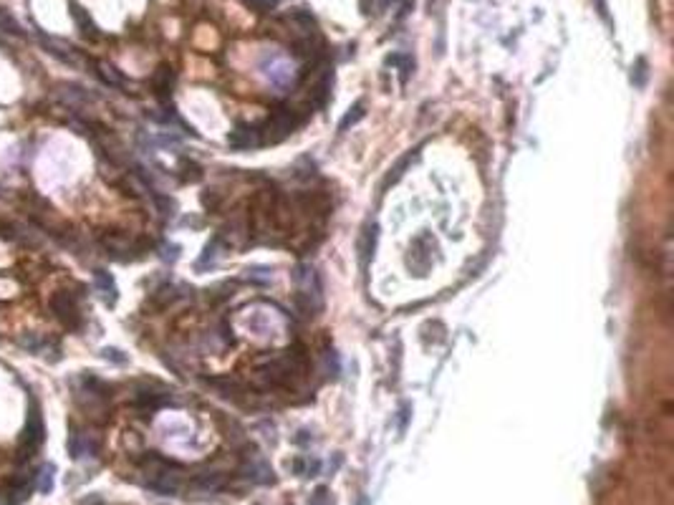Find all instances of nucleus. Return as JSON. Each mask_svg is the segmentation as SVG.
Wrapping results in <instances>:
<instances>
[{"label": "nucleus", "instance_id": "9", "mask_svg": "<svg viewBox=\"0 0 674 505\" xmlns=\"http://www.w3.org/2000/svg\"><path fill=\"white\" fill-rule=\"evenodd\" d=\"M71 16H73V21H76V26H78V31H81L83 36L89 41H99V28H96V23L91 21V16L86 11H83L81 6H76V3H71Z\"/></svg>", "mask_w": 674, "mask_h": 505}, {"label": "nucleus", "instance_id": "17", "mask_svg": "<svg viewBox=\"0 0 674 505\" xmlns=\"http://www.w3.org/2000/svg\"><path fill=\"white\" fill-rule=\"evenodd\" d=\"M217 256H220V238H212L210 243H207V248H204L202 258L197 261V268H207L212 266V263L217 261Z\"/></svg>", "mask_w": 674, "mask_h": 505}, {"label": "nucleus", "instance_id": "15", "mask_svg": "<svg viewBox=\"0 0 674 505\" xmlns=\"http://www.w3.org/2000/svg\"><path fill=\"white\" fill-rule=\"evenodd\" d=\"M0 31H3V33H11V36H26L23 26L13 18L11 11H6V8H0Z\"/></svg>", "mask_w": 674, "mask_h": 505}, {"label": "nucleus", "instance_id": "25", "mask_svg": "<svg viewBox=\"0 0 674 505\" xmlns=\"http://www.w3.org/2000/svg\"><path fill=\"white\" fill-rule=\"evenodd\" d=\"M245 3H250L253 8H260V11H271V8H276L281 0H245Z\"/></svg>", "mask_w": 674, "mask_h": 505}, {"label": "nucleus", "instance_id": "1", "mask_svg": "<svg viewBox=\"0 0 674 505\" xmlns=\"http://www.w3.org/2000/svg\"><path fill=\"white\" fill-rule=\"evenodd\" d=\"M43 439H46L43 410H41L38 402L31 397V402H28L26 425H23V432H21V457L23 460H31V457L43 447Z\"/></svg>", "mask_w": 674, "mask_h": 505}, {"label": "nucleus", "instance_id": "21", "mask_svg": "<svg viewBox=\"0 0 674 505\" xmlns=\"http://www.w3.org/2000/svg\"><path fill=\"white\" fill-rule=\"evenodd\" d=\"M101 359L111 361V364H127V354L119 349H114V346H106V349H101Z\"/></svg>", "mask_w": 674, "mask_h": 505}, {"label": "nucleus", "instance_id": "22", "mask_svg": "<svg viewBox=\"0 0 674 505\" xmlns=\"http://www.w3.org/2000/svg\"><path fill=\"white\" fill-rule=\"evenodd\" d=\"M409 165H412V155H407V157H404V160H399V165L394 167L392 172H389V177H387V184H389V182H397V179L402 177V175H404V170H407Z\"/></svg>", "mask_w": 674, "mask_h": 505}, {"label": "nucleus", "instance_id": "20", "mask_svg": "<svg viewBox=\"0 0 674 505\" xmlns=\"http://www.w3.org/2000/svg\"><path fill=\"white\" fill-rule=\"evenodd\" d=\"M631 71H634V73H631V81H634V86H639V89H641V86L647 83V61H644V58H639V61H636V66L631 68Z\"/></svg>", "mask_w": 674, "mask_h": 505}, {"label": "nucleus", "instance_id": "28", "mask_svg": "<svg viewBox=\"0 0 674 505\" xmlns=\"http://www.w3.org/2000/svg\"><path fill=\"white\" fill-rule=\"evenodd\" d=\"M356 505H369V500H366V498H359V503H356Z\"/></svg>", "mask_w": 674, "mask_h": 505}, {"label": "nucleus", "instance_id": "14", "mask_svg": "<svg viewBox=\"0 0 674 505\" xmlns=\"http://www.w3.org/2000/svg\"><path fill=\"white\" fill-rule=\"evenodd\" d=\"M46 344H48V341H46L43 336H38V333H23L21 339H18V346H21V349H26L28 354H36V356H41V351H43Z\"/></svg>", "mask_w": 674, "mask_h": 505}, {"label": "nucleus", "instance_id": "26", "mask_svg": "<svg viewBox=\"0 0 674 505\" xmlns=\"http://www.w3.org/2000/svg\"><path fill=\"white\" fill-rule=\"evenodd\" d=\"M248 278H253V281H258V283H268L271 281V273L268 271H248Z\"/></svg>", "mask_w": 674, "mask_h": 505}, {"label": "nucleus", "instance_id": "3", "mask_svg": "<svg viewBox=\"0 0 674 505\" xmlns=\"http://www.w3.org/2000/svg\"><path fill=\"white\" fill-rule=\"evenodd\" d=\"M68 452L73 460H83V457H94L99 452V442L91 432L71 427V437H68Z\"/></svg>", "mask_w": 674, "mask_h": 505}, {"label": "nucleus", "instance_id": "18", "mask_svg": "<svg viewBox=\"0 0 674 505\" xmlns=\"http://www.w3.org/2000/svg\"><path fill=\"white\" fill-rule=\"evenodd\" d=\"M374 243H376V228L371 225V228L364 230V235H361V243H359V253L364 261H369V256L374 253Z\"/></svg>", "mask_w": 674, "mask_h": 505}, {"label": "nucleus", "instance_id": "11", "mask_svg": "<svg viewBox=\"0 0 674 505\" xmlns=\"http://www.w3.org/2000/svg\"><path fill=\"white\" fill-rule=\"evenodd\" d=\"M172 83H175V71H172L170 66L157 68L155 78H152V89H155V94L160 96V99H167V96H170Z\"/></svg>", "mask_w": 674, "mask_h": 505}, {"label": "nucleus", "instance_id": "13", "mask_svg": "<svg viewBox=\"0 0 674 505\" xmlns=\"http://www.w3.org/2000/svg\"><path fill=\"white\" fill-rule=\"evenodd\" d=\"M331 83H333V73L326 68V73L321 76V81L313 86V101L316 106H326L328 99H331Z\"/></svg>", "mask_w": 674, "mask_h": 505}, {"label": "nucleus", "instance_id": "2", "mask_svg": "<svg viewBox=\"0 0 674 505\" xmlns=\"http://www.w3.org/2000/svg\"><path fill=\"white\" fill-rule=\"evenodd\" d=\"M51 311L56 313V318L68 328H78L81 323V308H78V301L68 291H58V293L51 298Z\"/></svg>", "mask_w": 674, "mask_h": 505}, {"label": "nucleus", "instance_id": "16", "mask_svg": "<svg viewBox=\"0 0 674 505\" xmlns=\"http://www.w3.org/2000/svg\"><path fill=\"white\" fill-rule=\"evenodd\" d=\"M248 478H253L255 483H268L273 480V470L263 460H253L248 465Z\"/></svg>", "mask_w": 674, "mask_h": 505}, {"label": "nucleus", "instance_id": "10", "mask_svg": "<svg viewBox=\"0 0 674 505\" xmlns=\"http://www.w3.org/2000/svg\"><path fill=\"white\" fill-rule=\"evenodd\" d=\"M94 286L96 291H99V296H104L106 306L116 303V283H114V278H111V273L94 271Z\"/></svg>", "mask_w": 674, "mask_h": 505}, {"label": "nucleus", "instance_id": "5", "mask_svg": "<svg viewBox=\"0 0 674 505\" xmlns=\"http://www.w3.org/2000/svg\"><path fill=\"white\" fill-rule=\"evenodd\" d=\"M58 99L63 101V104L68 106V109L73 111H81L83 106H89L91 101V94L86 89H83L81 83H73V81H63L58 83Z\"/></svg>", "mask_w": 674, "mask_h": 505}, {"label": "nucleus", "instance_id": "12", "mask_svg": "<svg viewBox=\"0 0 674 505\" xmlns=\"http://www.w3.org/2000/svg\"><path fill=\"white\" fill-rule=\"evenodd\" d=\"M53 480H56V467L51 465V462H46V465H41L38 470H36V488L41 490V495H48L51 490H53Z\"/></svg>", "mask_w": 674, "mask_h": 505}, {"label": "nucleus", "instance_id": "27", "mask_svg": "<svg viewBox=\"0 0 674 505\" xmlns=\"http://www.w3.org/2000/svg\"><path fill=\"white\" fill-rule=\"evenodd\" d=\"M407 417H409V407H402V412H399V429L404 432V425H407Z\"/></svg>", "mask_w": 674, "mask_h": 505}, {"label": "nucleus", "instance_id": "23", "mask_svg": "<svg viewBox=\"0 0 674 505\" xmlns=\"http://www.w3.org/2000/svg\"><path fill=\"white\" fill-rule=\"evenodd\" d=\"M177 253H180V248H177V245H165V248H162V253H160V256H162V261L172 263V261H177Z\"/></svg>", "mask_w": 674, "mask_h": 505}, {"label": "nucleus", "instance_id": "19", "mask_svg": "<svg viewBox=\"0 0 674 505\" xmlns=\"http://www.w3.org/2000/svg\"><path fill=\"white\" fill-rule=\"evenodd\" d=\"M361 117H364V104L359 101V104H356L354 109H348V114L341 119V124H338V132H348V127H354V124L359 122Z\"/></svg>", "mask_w": 674, "mask_h": 505}, {"label": "nucleus", "instance_id": "8", "mask_svg": "<svg viewBox=\"0 0 674 505\" xmlns=\"http://www.w3.org/2000/svg\"><path fill=\"white\" fill-rule=\"evenodd\" d=\"M101 245H104V248L109 250V256L116 258V261L127 258V253H132V250H134L132 240H129L127 235H122V233H106V235H101Z\"/></svg>", "mask_w": 674, "mask_h": 505}, {"label": "nucleus", "instance_id": "24", "mask_svg": "<svg viewBox=\"0 0 674 505\" xmlns=\"http://www.w3.org/2000/svg\"><path fill=\"white\" fill-rule=\"evenodd\" d=\"M311 505H328V490L318 488L313 495H311Z\"/></svg>", "mask_w": 674, "mask_h": 505}, {"label": "nucleus", "instance_id": "4", "mask_svg": "<svg viewBox=\"0 0 674 505\" xmlns=\"http://www.w3.org/2000/svg\"><path fill=\"white\" fill-rule=\"evenodd\" d=\"M38 43L43 46L46 51H48L51 56H56V58H61L63 63H68V66H76L78 58H76V51H73L71 43H66L63 38H56V36H48L43 33V31H38Z\"/></svg>", "mask_w": 674, "mask_h": 505}, {"label": "nucleus", "instance_id": "6", "mask_svg": "<svg viewBox=\"0 0 674 505\" xmlns=\"http://www.w3.org/2000/svg\"><path fill=\"white\" fill-rule=\"evenodd\" d=\"M258 145H263L258 127H250V124H238V127L230 132V147H232V150H250V147H258Z\"/></svg>", "mask_w": 674, "mask_h": 505}, {"label": "nucleus", "instance_id": "7", "mask_svg": "<svg viewBox=\"0 0 674 505\" xmlns=\"http://www.w3.org/2000/svg\"><path fill=\"white\" fill-rule=\"evenodd\" d=\"M91 66H94V73L106 86H111V89H127V76L116 66H111L109 61H94Z\"/></svg>", "mask_w": 674, "mask_h": 505}]
</instances>
